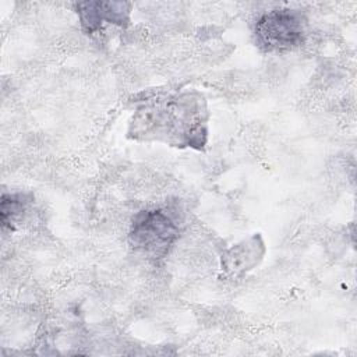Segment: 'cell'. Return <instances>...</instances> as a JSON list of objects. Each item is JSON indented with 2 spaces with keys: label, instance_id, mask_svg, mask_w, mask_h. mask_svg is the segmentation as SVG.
<instances>
[{
  "label": "cell",
  "instance_id": "3",
  "mask_svg": "<svg viewBox=\"0 0 357 357\" xmlns=\"http://www.w3.org/2000/svg\"><path fill=\"white\" fill-rule=\"evenodd\" d=\"M307 20L298 10L275 8L261 15L254 28L255 45L264 52H286L304 43Z\"/></svg>",
  "mask_w": 357,
  "mask_h": 357
},
{
  "label": "cell",
  "instance_id": "2",
  "mask_svg": "<svg viewBox=\"0 0 357 357\" xmlns=\"http://www.w3.org/2000/svg\"><path fill=\"white\" fill-rule=\"evenodd\" d=\"M178 225L165 209L141 211L128 233L130 245L148 258H163L178 238Z\"/></svg>",
  "mask_w": 357,
  "mask_h": 357
},
{
  "label": "cell",
  "instance_id": "5",
  "mask_svg": "<svg viewBox=\"0 0 357 357\" xmlns=\"http://www.w3.org/2000/svg\"><path fill=\"white\" fill-rule=\"evenodd\" d=\"M32 197L22 192L14 194H3L1 195V206H0V219L1 226L10 230H15L18 225H21L31 209Z\"/></svg>",
  "mask_w": 357,
  "mask_h": 357
},
{
  "label": "cell",
  "instance_id": "1",
  "mask_svg": "<svg viewBox=\"0 0 357 357\" xmlns=\"http://www.w3.org/2000/svg\"><path fill=\"white\" fill-rule=\"evenodd\" d=\"M202 96L183 93L158 99L138 109L132 119L134 137L174 145H204L206 113Z\"/></svg>",
  "mask_w": 357,
  "mask_h": 357
},
{
  "label": "cell",
  "instance_id": "4",
  "mask_svg": "<svg viewBox=\"0 0 357 357\" xmlns=\"http://www.w3.org/2000/svg\"><path fill=\"white\" fill-rule=\"evenodd\" d=\"M130 7L128 3L121 1H85L77 4V13L84 31L92 33L100 28L103 21L127 25Z\"/></svg>",
  "mask_w": 357,
  "mask_h": 357
}]
</instances>
